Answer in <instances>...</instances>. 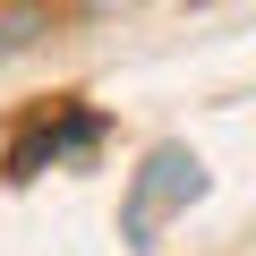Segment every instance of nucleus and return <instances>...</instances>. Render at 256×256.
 <instances>
[{"label":"nucleus","mask_w":256,"mask_h":256,"mask_svg":"<svg viewBox=\"0 0 256 256\" xmlns=\"http://www.w3.org/2000/svg\"><path fill=\"white\" fill-rule=\"evenodd\" d=\"M188 196H205V162H196V154H180V146H162V154L137 171V188H128V239L146 248V239L162 230V214H171V205H188Z\"/></svg>","instance_id":"1"},{"label":"nucleus","mask_w":256,"mask_h":256,"mask_svg":"<svg viewBox=\"0 0 256 256\" xmlns=\"http://www.w3.org/2000/svg\"><path fill=\"white\" fill-rule=\"evenodd\" d=\"M77 146H94V120H86V111H77L68 128H52V120H43L34 137H18V146H9V180H34V171H43V154L60 162V154H77Z\"/></svg>","instance_id":"2"}]
</instances>
